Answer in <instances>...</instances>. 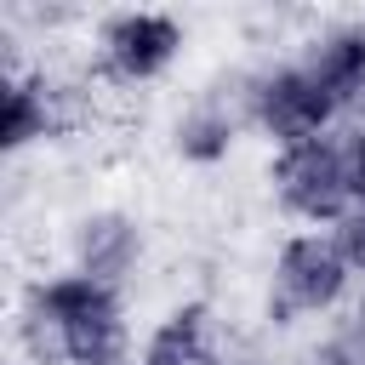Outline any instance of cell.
<instances>
[{"instance_id":"1","label":"cell","mask_w":365,"mask_h":365,"mask_svg":"<svg viewBox=\"0 0 365 365\" xmlns=\"http://www.w3.org/2000/svg\"><path fill=\"white\" fill-rule=\"evenodd\" d=\"M354 268L348 257L336 251L331 228H302L291 234L279 251H274V268H268V297H262V319L274 331L285 325H302L314 314H336L342 297L354 291Z\"/></svg>"},{"instance_id":"2","label":"cell","mask_w":365,"mask_h":365,"mask_svg":"<svg viewBox=\"0 0 365 365\" xmlns=\"http://www.w3.org/2000/svg\"><path fill=\"white\" fill-rule=\"evenodd\" d=\"M274 194L291 217L314 222V228H336L359 194H354V165H348V125H336L331 137L279 148L274 160Z\"/></svg>"},{"instance_id":"3","label":"cell","mask_w":365,"mask_h":365,"mask_svg":"<svg viewBox=\"0 0 365 365\" xmlns=\"http://www.w3.org/2000/svg\"><path fill=\"white\" fill-rule=\"evenodd\" d=\"M34 291H40L46 308L57 314L74 365H125L120 291H103V285H91V279H80L74 268H68V274H51V279H34Z\"/></svg>"},{"instance_id":"4","label":"cell","mask_w":365,"mask_h":365,"mask_svg":"<svg viewBox=\"0 0 365 365\" xmlns=\"http://www.w3.org/2000/svg\"><path fill=\"white\" fill-rule=\"evenodd\" d=\"M68 262H74L80 279H91L103 291H120L137 274V262H143V228H137V217L114 211V205L86 211L68 228Z\"/></svg>"},{"instance_id":"5","label":"cell","mask_w":365,"mask_h":365,"mask_svg":"<svg viewBox=\"0 0 365 365\" xmlns=\"http://www.w3.org/2000/svg\"><path fill=\"white\" fill-rule=\"evenodd\" d=\"M177 46H182V34L160 11H125V17L103 23V68H114L125 80H143V86L177 57Z\"/></svg>"},{"instance_id":"6","label":"cell","mask_w":365,"mask_h":365,"mask_svg":"<svg viewBox=\"0 0 365 365\" xmlns=\"http://www.w3.org/2000/svg\"><path fill=\"white\" fill-rule=\"evenodd\" d=\"M211 336V302H182L143 348V365H222Z\"/></svg>"},{"instance_id":"7","label":"cell","mask_w":365,"mask_h":365,"mask_svg":"<svg viewBox=\"0 0 365 365\" xmlns=\"http://www.w3.org/2000/svg\"><path fill=\"white\" fill-rule=\"evenodd\" d=\"M234 137H240V131H234V125H228L217 108H205L200 97H194V108L177 120V154H182V160H194V165H211V160H222Z\"/></svg>"},{"instance_id":"8","label":"cell","mask_w":365,"mask_h":365,"mask_svg":"<svg viewBox=\"0 0 365 365\" xmlns=\"http://www.w3.org/2000/svg\"><path fill=\"white\" fill-rule=\"evenodd\" d=\"M331 240H336V251L348 257V268H354V274H365V200H359V205L331 228Z\"/></svg>"}]
</instances>
